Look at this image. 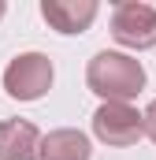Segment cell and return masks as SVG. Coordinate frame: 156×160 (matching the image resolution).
<instances>
[{"instance_id":"cell-1","label":"cell","mask_w":156,"mask_h":160,"mask_svg":"<svg viewBox=\"0 0 156 160\" xmlns=\"http://www.w3.org/2000/svg\"><path fill=\"white\" fill-rule=\"evenodd\" d=\"M85 82H89V89L97 97L130 104V97H138L145 89V67L134 56H126V52H108L104 48V52H97L89 60Z\"/></svg>"},{"instance_id":"cell-9","label":"cell","mask_w":156,"mask_h":160,"mask_svg":"<svg viewBox=\"0 0 156 160\" xmlns=\"http://www.w3.org/2000/svg\"><path fill=\"white\" fill-rule=\"evenodd\" d=\"M4 11H7V4H4V0H0V19H4Z\"/></svg>"},{"instance_id":"cell-4","label":"cell","mask_w":156,"mask_h":160,"mask_svg":"<svg viewBox=\"0 0 156 160\" xmlns=\"http://www.w3.org/2000/svg\"><path fill=\"white\" fill-rule=\"evenodd\" d=\"M112 38L126 48H153L156 45V8L141 0H123L112 11Z\"/></svg>"},{"instance_id":"cell-3","label":"cell","mask_w":156,"mask_h":160,"mask_svg":"<svg viewBox=\"0 0 156 160\" xmlns=\"http://www.w3.org/2000/svg\"><path fill=\"white\" fill-rule=\"evenodd\" d=\"M52 86V60L45 52H22L7 63L4 71V89L15 101H37Z\"/></svg>"},{"instance_id":"cell-6","label":"cell","mask_w":156,"mask_h":160,"mask_svg":"<svg viewBox=\"0 0 156 160\" xmlns=\"http://www.w3.org/2000/svg\"><path fill=\"white\" fill-rule=\"evenodd\" d=\"M41 138L30 119L0 123V160H41Z\"/></svg>"},{"instance_id":"cell-7","label":"cell","mask_w":156,"mask_h":160,"mask_svg":"<svg viewBox=\"0 0 156 160\" xmlns=\"http://www.w3.org/2000/svg\"><path fill=\"white\" fill-rule=\"evenodd\" d=\"M89 153H93L89 138L82 130H71V127L52 130L41 142V160H89Z\"/></svg>"},{"instance_id":"cell-2","label":"cell","mask_w":156,"mask_h":160,"mask_svg":"<svg viewBox=\"0 0 156 160\" xmlns=\"http://www.w3.org/2000/svg\"><path fill=\"white\" fill-rule=\"evenodd\" d=\"M93 134L104 145L126 149V145L141 142V134H145V112H138L134 104H123V101H104L93 112Z\"/></svg>"},{"instance_id":"cell-5","label":"cell","mask_w":156,"mask_h":160,"mask_svg":"<svg viewBox=\"0 0 156 160\" xmlns=\"http://www.w3.org/2000/svg\"><path fill=\"white\" fill-rule=\"evenodd\" d=\"M41 15L60 34H82L97 19V0H41Z\"/></svg>"},{"instance_id":"cell-8","label":"cell","mask_w":156,"mask_h":160,"mask_svg":"<svg viewBox=\"0 0 156 160\" xmlns=\"http://www.w3.org/2000/svg\"><path fill=\"white\" fill-rule=\"evenodd\" d=\"M145 134H149V138L156 142V101L149 104V108H145Z\"/></svg>"}]
</instances>
